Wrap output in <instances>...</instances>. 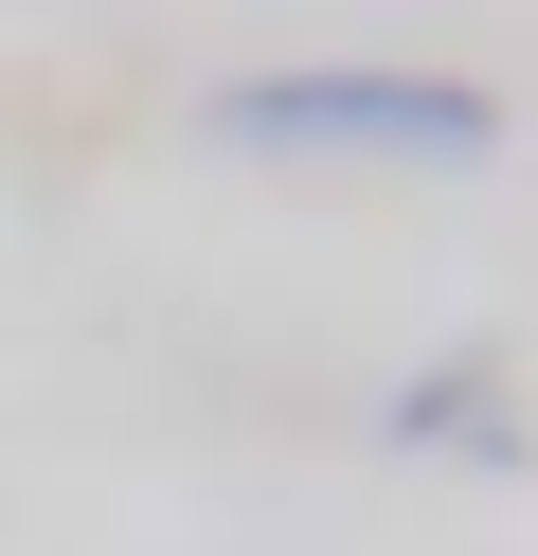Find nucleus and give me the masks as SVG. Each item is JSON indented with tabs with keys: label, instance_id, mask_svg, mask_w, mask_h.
Here are the masks:
<instances>
[{
	"label": "nucleus",
	"instance_id": "nucleus-1",
	"mask_svg": "<svg viewBox=\"0 0 538 556\" xmlns=\"http://www.w3.org/2000/svg\"><path fill=\"white\" fill-rule=\"evenodd\" d=\"M215 144H270V162H485L502 109L466 73H234Z\"/></svg>",
	"mask_w": 538,
	"mask_h": 556
},
{
	"label": "nucleus",
	"instance_id": "nucleus-2",
	"mask_svg": "<svg viewBox=\"0 0 538 556\" xmlns=\"http://www.w3.org/2000/svg\"><path fill=\"white\" fill-rule=\"evenodd\" d=\"M395 431H413V448H466V467H521V395H502V359L395 377Z\"/></svg>",
	"mask_w": 538,
	"mask_h": 556
}]
</instances>
